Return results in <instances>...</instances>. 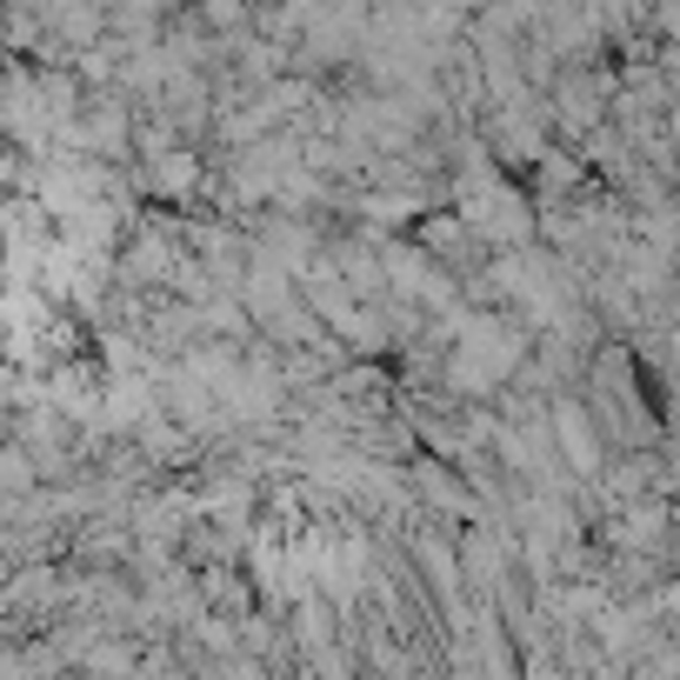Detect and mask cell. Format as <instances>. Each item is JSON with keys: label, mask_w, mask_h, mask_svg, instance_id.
Returning <instances> with one entry per match:
<instances>
[{"label": "cell", "mask_w": 680, "mask_h": 680, "mask_svg": "<svg viewBox=\"0 0 680 680\" xmlns=\"http://www.w3.org/2000/svg\"><path fill=\"white\" fill-rule=\"evenodd\" d=\"M547 428H554L560 454H567L580 474H593V467H601V434H593V420H587L574 400H554V407H547Z\"/></svg>", "instance_id": "6da1fadb"}]
</instances>
